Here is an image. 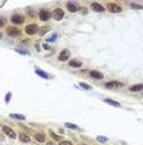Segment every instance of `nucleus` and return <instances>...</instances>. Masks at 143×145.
<instances>
[{"label":"nucleus","mask_w":143,"mask_h":145,"mask_svg":"<svg viewBox=\"0 0 143 145\" xmlns=\"http://www.w3.org/2000/svg\"><path fill=\"white\" fill-rule=\"evenodd\" d=\"M23 20H25V19H23L21 15H17V14L11 16V22H12V24H15V25H20V24H22Z\"/></svg>","instance_id":"obj_8"},{"label":"nucleus","mask_w":143,"mask_h":145,"mask_svg":"<svg viewBox=\"0 0 143 145\" xmlns=\"http://www.w3.org/2000/svg\"><path fill=\"white\" fill-rule=\"evenodd\" d=\"M52 16H53V19L57 21L62 20L63 18H64V13H63V10L62 9H54L53 10V13H52Z\"/></svg>","instance_id":"obj_3"},{"label":"nucleus","mask_w":143,"mask_h":145,"mask_svg":"<svg viewBox=\"0 0 143 145\" xmlns=\"http://www.w3.org/2000/svg\"><path fill=\"white\" fill-rule=\"evenodd\" d=\"M96 140L100 141V143H105V141H107V138H105V136H101V135H100V136L96 138Z\"/></svg>","instance_id":"obj_26"},{"label":"nucleus","mask_w":143,"mask_h":145,"mask_svg":"<svg viewBox=\"0 0 143 145\" xmlns=\"http://www.w3.org/2000/svg\"><path fill=\"white\" fill-rule=\"evenodd\" d=\"M35 139H36L38 143H44V140H46L44 135H43V134H41V133H37V134L35 135Z\"/></svg>","instance_id":"obj_17"},{"label":"nucleus","mask_w":143,"mask_h":145,"mask_svg":"<svg viewBox=\"0 0 143 145\" xmlns=\"http://www.w3.org/2000/svg\"><path fill=\"white\" fill-rule=\"evenodd\" d=\"M51 11H48V10H46V9H42L40 10V14H38V16H40V20L42 21H47L49 18H51Z\"/></svg>","instance_id":"obj_4"},{"label":"nucleus","mask_w":143,"mask_h":145,"mask_svg":"<svg viewBox=\"0 0 143 145\" xmlns=\"http://www.w3.org/2000/svg\"><path fill=\"white\" fill-rule=\"evenodd\" d=\"M59 145H72V143L68 140H62V141H59Z\"/></svg>","instance_id":"obj_27"},{"label":"nucleus","mask_w":143,"mask_h":145,"mask_svg":"<svg viewBox=\"0 0 143 145\" xmlns=\"http://www.w3.org/2000/svg\"><path fill=\"white\" fill-rule=\"evenodd\" d=\"M4 25H5V19L0 16V27H2Z\"/></svg>","instance_id":"obj_29"},{"label":"nucleus","mask_w":143,"mask_h":145,"mask_svg":"<svg viewBox=\"0 0 143 145\" xmlns=\"http://www.w3.org/2000/svg\"><path fill=\"white\" fill-rule=\"evenodd\" d=\"M36 73H37L40 77H42V78H46V80L48 78V75H47L44 71H41V69H38V68H36Z\"/></svg>","instance_id":"obj_19"},{"label":"nucleus","mask_w":143,"mask_h":145,"mask_svg":"<svg viewBox=\"0 0 143 145\" xmlns=\"http://www.w3.org/2000/svg\"><path fill=\"white\" fill-rule=\"evenodd\" d=\"M107 9H109L110 13H121V11H122V8H121L120 5H117V4H114V3H112V4L110 3V4L107 5Z\"/></svg>","instance_id":"obj_6"},{"label":"nucleus","mask_w":143,"mask_h":145,"mask_svg":"<svg viewBox=\"0 0 143 145\" xmlns=\"http://www.w3.org/2000/svg\"><path fill=\"white\" fill-rule=\"evenodd\" d=\"M104 102H105V103H107V104H110V105H114V107H120V105H121L119 102L112 101V99H110V98H105V99H104Z\"/></svg>","instance_id":"obj_16"},{"label":"nucleus","mask_w":143,"mask_h":145,"mask_svg":"<svg viewBox=\"0 0 143 145\" xmlns=\"http://www.w3.org/2000/svg\"><path fill=\"white\" fill-rule=\"evenodd\" d=\"M2 131H4V133H5V134H6L9 138H11V139L16 138V134H15V131H14L12 129H10L9 126H6V125H5V126H2Z\"/></svg>","instance_id":"obj_7"},{"label":"nucleus","mask_w":143,"mask_h":145,"mask_svg":"<svg viewBox=\"0 0 143 145\" xmlns=\"http://www.w3.org/2000/svg\"><path fill=\"white\" fill-rule=\"evenodd\" d=\"M49 134H51V136H52L54 140H61V136H58L54 131H52V130H51V131H49Z\"/></svg>","instance_id":"obj_23"},{"label":"nucleus","mask_w":143,"mask_h":145,"mask_svg":"<svg viewBox=\"0 0 143 145\" xmlns=\"http://www.w3.org/2000/svg\"><path fill=\"white\" fill-rule=\"evenodd\" d=\"M65 126H67V128H70V129H74V130H78V129H80L78 125L72 124V123H65Z\"/></svg>","instance_id":"obj_22"},{"label":"nucleus","mask_w":143,"mask_h":145,"mask_svg":"<svg viewBox=\"0 0 143 145\" xmlns=\"http://www.w3.org/2000/svg\"><path fill=\"white\" fill-rule=\"evenodd\" d=\"M0 37H1V35H0Z\"/></svg>","instance_id":"obj_32"},{"label":"nucleus","mask_w":143,"mask_h":145,"mask_svg":"<svg viewBox=\"0 0 143 145\" xmlns=\"http://www.w3.org/2000/svg\"><path fill=\"white\" fill-rule=\"evenodd\" d=\"M122 86H123V83H121V82H115V81L105 83V87H106V88H120V87H122Z\"/></svg>","instance_id":"obj_9"},{"label":"nucleus","mask_w":143,"mask_h":145,"mask_svg":"<svg viewBox=\"0 0 143 145\" xmlns=\"http://www.w3.org/2000/svg\"><path fill=\"white\" fill-rule=\"evenodd\" d=\"M16 52L22 53V55H28V52H27V51H23V50H20V48H16Z\"/></svg>","instance_id":"obj_28"},{"label":"nucleus","mask_w":143,"mask_h":145,"mask_svg":"<svg viewBox=\"0 0 143 145\" xmlns=\"http://www.w3.org/2000/svg\"><path fill=\"white\" fill-rule=\"evenodd\" d=\"M9 117H10V118H14V119H17V120H25V119H26L25 115H22V114H15V113H11Z\"/></svg>","instance_id":"obj_15"},{"label":"nucleus","mask_w":143,"mask_h":145,"mask_svg":"<svg viewBox=\"0 0 143 145\" xmlns=\"http://www.w3.org/2000/svg\"><path fill=\"white\" fill-rule=\"evenodd\" d=\"M83 145H86V144H83Z\"/></svg>","instance_id":"obj_31"},{"label":"nucleus","mask_w":143,"mask_h":145,"mask_svg":"<svg viewBox=\"0 0 143 145\" xmlns=\"http://www.w3.org/2000/svg\"><path fill=\"white\" fill-rule=\"evenodd\" d=\"M67 9H68L70 13H75V11H78L79 8H78L74 3H70V1H69V3H67Z\"/></svg>","instance_id":"obj_11"},{"label":"nucleus","mask_w":143,"mask_h":145,"mask_svg":"<svg viewBox=\"0 0 143 145\" xmlns=\"http://www.w3.org/2000/svg\"><path fill=\"white\" fill-rule=\"evenodd\" d=\"M57 37H58V35L57 34H53L49 39H47V42H52V41H56L57 40Z\"/></svg>","instance_id":"obj_24"},{"label":"nucleus","mask_w":143,"mask_h":145,"mask_svg":"<svg viewBox=\"0 0 143 145\" xmlns=\"http://www.w3.org/2000/svg\"><path fill=\"white\" fill-rule=\"evenodd\" d=\"M130 91H131V92H140V91H143V84L131 86V87H130Z\"/></svg>","instance_id":"obj_14"},{"label":"nucleus","mask_w":143,"mask_h":145,"mask_svg":"<svg viewBox=\"0 0 143 145\" xmlns=\"http://www.w3.org/2000/svg\"><path fill=\"white\" fill-rule=\"evenodd\" d=\"M131 8H133V9H137V10H140V9H142V5H138V4L131 3Z\"/></svg>","instance_id":"obj_25"},{"label":"nucleus","mask_w":143,"mask_h":145,"mask_svg":"<svg viewBox=\"0 0 143 145\" xmlns=\"http://www.w3.org/2000/svg\"><path fill=\"white\" fill-rule=\"evenodd\" d=\"M10 96H11V93H7V94H6V98H5L6 103H9V102H10Z\"/></svg>","instance_id":"obj_30"},{"label":"nucleus","mask_w":143,"mask_h":145,"mask_svg":"<svg viewBox=\"0 0 143 145\" xmlns=\"http://www.w3.org/2000/svg\"><path fill=\"white\" fill-rule=\"evenodd\" d=\"M69 66H70V67H77V68H79V67H82V62H80L79 60L73 58V60L69 61Z\"/></svg>","instance_id":"obj_13"},{"label":"nucleus","mask_w":143,"mask_h":145,"mask_svg":"<svg viewBox=\"0 0 143 145\" xmlns=\"http://www.w3.org/2000/svg\"><path fill=\"white\" fill-rule=\"evenodd\" d=\"M68 58H70V51L69 50H62L61 53H59V56H58V60L59 61H67Z\"/></svg>","instance_id":"obj_5"},{"label":"nucleus","mask_w":143,"mask_h":145,"mask_svg":"<svg viewBox=\"0 0 143 145\" xmlns=\"http://www.w3.org/2000/svg\"><path fill=\"white\" fill-rule=\"evenodd\" d=\"M91 9H93L94 11H96V13H102V11L105 10V8L102 6L101 4H99V3H93V4H91Z\"/></svg>","instance_id":"obj_10"},{"label":"nucleus","mask_w":143,"mask_h":145,"mask_svg":"<svg viewBox=\"0 0 143 145\" xmlns=\"http://www.w3.org/2000/svg\"><path fill=\"white\" fill-rule=\"evenodd\" d=\"M48 31H49V27H48V26H44V27H42L41 30H38V32H40L41 36H43V35H44L46 32H48Z\"/></svg>","instance_id":"obj_21"},{"label":"nucleus","mask_w":143,"mask_h":145,"mask_svg":"<svg viewBox=\"0 0 143 145\" xmlns=\"http://www.w3.org/2000/svg\"><path fill=\"white\" fill-rule=\"evenodd\" d=\"M37 31H38V26L36 24H30V25H27L25 27V32L27 35H35Z\"/></svg>","instance_id":"obj_1"},{"label":"nucleus","mask_w":143,"mask_h":145,"mask_svg":"<svg viewBox=\"0 0 143 145\" xmlns=\"http://www.w3.org/2000/svg\"><path fill=\"white\" fill-rule=\"evenodd\" d=\"M79 86H80L82 88H84V89H86V91H90V89H91V86H89L88 83H85V82H80Z\"/></svg>","instance_id":"obj_20"},{"label":"nucleus","mask_w":143,"mask_h":145,"mask_svg":"<svg viewBox=\"0 0 143 145\" xmlns=\"http://www.w3.org/2000/svg\"><path fill=\"white\" fill-rule=\"evenodd\" d=\"M6 32H7V35H9V36H11V37L20 36V35H21V30H20V29H17V27H7Z\"/></svg>","instance_id":"obj_2"},{"label":"nucleus","mask_w":143,"mask_h":145,"mask_svg":"<svg viewBox=\"0 0 143 145\" xmlns=\"http://www.w3.org/2000/svg\"><path fill=\"white\" fill-rule=\"evenodd\" d=\"M19 138H20L21 141H23V143H30V141H31V139H30V138H28L26 134H22V133H20Z\"/></svg>","instance_id":"obj_18"},{"label":"nucleus","mask_w":143,"mask_h":145,"mask_svg":"<svg viewBox=\"0 0 143 145\" xmlns=\"http://www.w3.org/2000/svg\"><path fill=\"white\" fill-rule=\"evenodd\" d=\"M90 77H91V78H95V80H101L102 73L101 72H98V71H91V72H90Z\"/></svg>","instance_id":"obj_12"}]
</instances>
